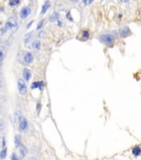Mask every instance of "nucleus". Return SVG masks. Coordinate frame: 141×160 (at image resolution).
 I'll list each match as a JSON object with an SVG mask.
<instances>
[{
    "label": "nucleus",
    "instance_id": "1",
    "mask_svg": "<svg viewBox=\"0 0 141 160\" xmlns=\"http://www.w3.org/2000/svg\"><path fill=\"white\" fill-rule=\"evenodd\" d=\"M18 28V23H17V20L13 17H11V18H8V22L6 23L5 28L3 29V32H6L8 30H16Z\"/></svg>",
    "mask_w": 141,
    "mask_h": 160
},
{
    "label": "nucleus",
    "instance_id": "2",
    "mask_svg": "<svg viewBox=\"0 0 141 160\" xmlns=\"http://www.w3.org/2000/svg\"><path fill=\"white\" fill-rule=\"evenodd\" d=\"M100 40L105 44H110L115 41V36L110 33H106V34H102L100 36Z\"/></svg>",
    "mask_w": 141,
    "mask_h": 160
},
{
    "label": "nucleus",
    "instance_id": "3",
    "mask_svg": "<svg viewBox=\"0 0 141 160\" xmlns=\"http://www.w3.org/2000/svg\"><path fill=\"white\" fill-rule=\"evenodd\" d=\"M18 90H19L21 94H26L27 93V90H28V89H27V86L23 82V80L18 79Z\"/></svg>",
    "mask_w": 141,
    "mask_h": 160
},
{
    "label": "nucleus",
    "instance_id": "4",
    "mask_svg": "<svg viewBox=\"0 0 141 160\" xmlns=\"http://www.w3.org/2000/svg\"><path fill=\"white\" fill-rule=\"evenodd\" d=\"M30 13H31V8L29 7H24L20 11V17L22 18H26L30 15Z\"/></svg>",
    "mask_w": 141,
    "mask_h": 160
},
{
    "label": "nucleus",
    "instance_id": "5",
    "mask_svg": "<svg viewBox=\"0 0 141 160\" xmlns=\"http://www.w3.org/2000/svg\"><path fill=\"white\" fill-rule=\"evenodd\" d=\"M28 128V123L25 119H22L21 120L20 124H19V129L21 132H26Z\"/></svg>",
    "mask_w": 141,
    "mask_h": 160
},
{
    "label": "nucleus",
    "instance_id": "6",
    "mask_svg": "<svg viewBox=\"0 0 141 160\" xmlns=\"http://www.w3.org/2000/svg\"><path fill=\"white\" fill-rule=\"evenodd\" d=\"M32 35H33V33H30L29 34L27 35L26 39H25V40H24V44L27 48H30L31 45L33 46V43H32V39H33Z\"/></svg>",
    "mask_w": 141,
    "mask_h": 160
},
{
    "label": "nucleus",
    "instance_id": "7",
    "mask_svg": "<svg viewBox=\"0 0 141 160\" xmlns=\"http://www.w3.org/2000/svg\"><path fill=\"white\" fill-rule=\"evenodd\" d=\"M23 59H24V62L26 63V64H31V63L33 62V55L31 53H26L24 57H23Z\"/></svg>",
    "mask_w": 141,
    "mask_h": 160
},
{
    "label": "nucleus",
    "instance_id": "8",
    "mask_svg": "<svg viewBox=\"0 0 141 160\" xmlns=\"http://www.w3.org/2000/svg\"><path fill=\"white\" fill-rule=\"evenodd\" d=\"M22 75H23V78L26 81H29V79H30L31 77H32V73L29 69L25 68L23 70V73H22Z\"/></svg>",
    "mask_w": 141,
    "mask_h": 160
},
{
    "label": "nucleus",
    "instance_id": "9",
    "mask_svg": "<svg viewBox=\"0 0 141 160\" xmlns=\"http://www.w3.org/2000/svg\"><path fill=\"white\" fill-rule=\"evenodd\" d=\"M130 33V29L127 27H123L122 28L119 29V35L121 36H127V34Z\"/></svg>",
    "mask_w": 141,
    "mask_h": 160
},
{
    "label": "nucleus",
    "instance_id": "10",
    "mask_svg": "<svg viewBox=\"0 0 141 160\" xmlns=\"http://www.w3.org/2000/svg\"><path fill=\"white\" fill-rule=\"evenodd\" d=\"M81 39L82 40V41H86V40H87L89 39V36H90V33H89V31L87 30H83L82 32H81Z\"/></svg>",
    "mask_w": 141,
    "mask_h": 160
},
{
    "label": "nucleus",
    "instance_id": "11",
    "mask_svg": "<svg viewBox=\"0 0 141 160\" xmlns=\"http://www.w3.org/2000/svg\"><path fill=\"white\" fill-rule=\"evenodd\" d=\"M20 153H21V157L22 158L26 156L27 153H28V149L26 148V147L21 145L20 146Z\"/></svg>",
    "mask_w": 141,
    "mask_h": 160
},
{
    "label": "nucleus",
    "instance_id": "12",
    "mask_svg": "<svg viewBox=\"0 0 141 160\" xmlns=\"http://www.w3.org/2000/svg\"><path fill=\"white\" fill-rule=\"evenodd\" d=\"M43 86V82H34L32 84V88H42V87Z\"/></svg>",
    "mask_w": 141,
    "mask_h": 160
},
{
    "label": "nucleus",
    "instance_id": "13",
    "mask_svg": "<svg viewBox=\"0 0 141 160\" xmlns=\"http://www.w3.org/2000/svg\"><path fill=\"white\" fill-rule=\"evenodd\" d=\"M50 7V3L49 2H46L45 3H44V5L43 6V9H42V12H41V14H44L46 12H47V10Z\"/></svg>",
    "mask_w": 141,
    "mask_h": 160
},
{
    "label": "nucleus",
    "instance_id": "14",
    "mask_svg": "<svg viewBox=\"0 0 141 160\" xmlns=\"http://www.w3.org/2000/svg\"><path fill=\"white\" fill-rule=\"evenodd\" d=\"M33 47L36 50H39L40 48H41V42L37 41H37H34L33 43Z\"/></svg>",
    "mask_w": 141,
    "mask_h": 160
},
{
    "label": "nucleus",
    "instance_id": "15",
    "mask_svg": "<svg viewBox=\"0 0 141 160\" xmlns=\"http://www.w3.org/2000/svg\"><path fill=\"white\" fill-rule=\"evenodd\" d=\"M22 114L19 113V112H16L15 114H14V120H15V122H21V120H22Z\"/></svg>",
    "mask_w": 141,
    "mask_h": 160
},
{
    "label": "nucleus",
    "instance_id": "16",
    "mask_svg": "<svg viewBox=\"0 0 141 160\" xmlns=\"http://www.w3.org/2000/svg\"><path fill=\"white\" fill-rule=\"evenodd\" d=\"M5 48L3 47H0V61H2L5 57Z\"/></svg>",
    "mask_w": 141,
    "mask_h": 160
},
{
    "label": "nucleus",
    "instance_id": "17",
    "mask_svg": "<svg viewBox=\"0 0 141 160\" xmlns=\"http://www.w3.org/2000/svg\"><path fill=\"white\" fill-rule=\"evenodd\" d=\"M133 154L134 155H136V156H138V155H140V153H141V149L140 147H135V148H134L133 149Z\"/></svg>",
    "mask_w": 141,
    "mask_h": 160
},
{
    "label": "nucleus",
    "instance_id": "18",
    "mask_svg": "<svg viewBox=\"0 0 141 160\" xmlns=\"http://www.w3.org/2000/svg\"><path fill=\"white\" fill-rule=\"evenodd\" d=\"M59 20V14L57 13H55L54 14H52V16L51 17V21L53 22V21H57Z\"/></svg>",
    "mask_w": 141,
    "mask_h": 160
},
{
    "label": "nucleus",
    "instance_id": "19",
    "mask_svg": "<svg viewBox=\"0 0 141 160\" xmlns=\"http://www.w3.org/2000/svg\"><path fill=\"white\" fill-rule=\"evenodd\" d=\"M15 146H16V148L21 146V144H20V137L18 135L15 136Z\"/></svg>",
    "mask_w": 141,
    "mask_h": 160
},
{
    "label": "nucleus",
    "instance_id": "20",
    "mask_svg": "<svg viewBox=\"0 0 141 160\" xmlns=\"http://www.w3.org/2000/svg\"><path fill=\"white\" fill-rule=\"evenodd\" d=\"M20 0H9V5L10 6H15L19 3Z\"/></svg>",
    "mask_w": 141,
    "mask_h": 160
},
{
    "label": "nucleus",
    "instance_id": "21",
    "mask_svg": "<svg viewBox=\"0 0 141 160\" xmlns=\"http://www.w3.org/2000/svg\"><path fill=\"white\" fill-rule=\"evenodd\" d=\"M6 155H7V150H6V149H3L1 152V153H0V159H4L6 158Z\"/></svg>",
    "mask_w": 141,
    "mask_h": 160
},
{
    "label": "nucleus",
    "instance_id": "22",
    "mask_svg": "<svg viewBox=\"0 0 141 160\" xmlns=\"http://www.w3.org/2000/svg\"><path fill=\"white\" fill-rule=\"evenodd\" d=\"M94 0H83V3L85 4V5H89L93 2Z\"/></svg>",
    "mask_w": 141,
    "mask_h": 160
},
{
    "label": "nucleus",
    "instance_id": "23",
    "mask_svg": "<svg viewBox=\"0 0 141 160\" xmlns=\"http://www.w3.org/2000/svg\"><path fill=\"white\" fill-rule=\"evenodd\" d=\"M43 23H44V21L43 20H42L41 22H39V24H37V29H40L43 27Z\"/></svg>",
    "mask_w": 141,
    "mask_h": 160
},
{
    "label": "nucleus",
    "instance_id": "24",
    "mask_svg": "<svg viewBox=\"0 0 141 160\" xmlns=\"http://www.w3.org/2000/svg\"><path fill=\"white\" fill-rule=\"evenodd\" d=\"M66 18H68L69 19H70V21H72V18H71V15H70V13H68L66 14Z\"/></svg>",
    "mask_w": 141,
    "mask_h": 160
},
{
    "label": "nucleus",
    "instance_id": "25",
    "mask_svg": "<svg viewBox=\"0 0 141 160\" xmlns=\"http://www.w3.org/2000/svg\"><path fill=\"white\" fill-rule=\"evenodd\" d=\"M27 160H37V159H36V158H34V157H30V158H28V159Z\"/></svg>",
    "mask_w": 141,
    "mask_h": 160
},
{
    "label": "nucleus",
    "instance_id": "26",
    "mask_svg": "<svg viewBox=\"0 0 141 160\" xmlns=\"http://www.w3.org/2000/svg\"><path fill=\"white\" fill-rule=\"evenodd\" d=\"M44 33H45L41 32V33H40V34H39V37H40V38H43V37H44Z\"/></svg>",
    "mask_w": 141,
    "mask_h": 160
},
{
    "label": "nucleus",
    "instance_id": "27",
    "mask_svg": "<svg viewBox=\"0 0 141 160\" xmlns=\"http://www.w3.org/2000/svg\"><path fill=\"white\" fill-rule=\"evenodd\" d=\"M12 160H18V159H17L15 156V154H12Z\"/></svg>",
    "mask_w": 141,
    "mask_h": 160
},
{
    "label": "nucleus",
    "instance_id": "28",
    "mask_svg": "<svg viewBox=\"0 0 141 160\" xmlns=\"http://www.w3.org/2000/svg\"><path fill=\"white\" fill-rule=\"evenodd\" d=\"M71 2H72V3H77V2L79 1V0H71Z\"/></svg>",
    "mask_w": 141,
    "mask_h": 160
},
{
    "label": "nucleus",
    "instance_id": "29",
    "mask_svg": "<svg viewBox=\"0 0 141 160\" xmlns=\"http://www.w3.org/2000/svg\"><path fill=\"white\" fill-rule=\"evenodd\" d=\"M3 124H2V123H0V130H1V129H3Z\"/></svg>",
    "mask_w": 141,
    "mask_h": 160
},
{
    "label": "nucleus",
    "instance_id": "30",
    "mask_svg": "<svg viewBox=\"0 0 141 160\" xmlns=\"http://www.w3.org/2000/svg\"><path fill=\"white\" fill-rule=\"evenodd\" d=\"M122 2H125V3H126V2H128V0H121Z\"/></svg>",
    "mask_w": 141,
    "mask_h": 160
},
{
    "label": "nucleus",
    "instance_id": "31",
    "mask_svg": "<svg viewBox=\"0 0 141 160\" xmlns=\"http://www.w3.org/2000/svg\"><path fill=\"white\" fill-rule=\"evenodd\" d=\"M0 62H1V61H0ZM0 68H1V63H0Z\"/></svg>",
    "mask_w": 141,
    "mask_h": 160
}]
</instances>
